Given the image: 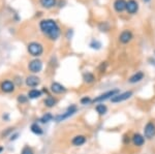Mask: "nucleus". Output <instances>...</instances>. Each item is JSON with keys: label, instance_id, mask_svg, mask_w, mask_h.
<instances>
[{"label": "nucleus", "instance_id": "1", "mask_svg": "<svg viewBox=\"0 0 155 154\" xmlns=\"http://www.w3.org/2000/svg\"><path fill=\"white\" fill-rule=\"evenodd\" d=\"M41 30L45 35H47L52 41H56L60 36V28L58 24L52 19L42 20L39 23Z\"/></svg>", "mask_w": 155, "mask_h": 154}, {"label": "nucleus", "instance_id": "2", "mask_svg": "<svg viewBox=\"0 0 155 154\" xmlns=\"http://www.w3.org/2000/svg\"><path fill=\"white\" fill-rule=\"evenodd\" d=\"M77 112H78V106L76 105H71V106H68V108H67V110L64 112V113L55 116L54 120L56 121V122H61V121H64L65 119H68L69 117L74 116Z\"/></svg>", "mask_w": 155, "mask_h": 154}, {"label": "nucleus", "instance_id": "3", "mask_svg": "<svg viewBox=\"0 0 155 154\" xmlns=\"http://www.w3.org/2000/svg\"><path fill=\"white\" fill-rule=\"evenodd\" d=\"M27 50H28L30 55L33 57H38L44 53V47H42L41 44L37 43V41L30 43L28 44V47H27Z\"/></svg>", "mask_w": 155, "mask_h": 154}, {"label": "nucleus", "instance_id": "4", "mask_svg": "<svg viewBox=\"0 0 155 154\" xmlns=\"http://www.w3.org/2000/svg\"><path fill=\"white\" fill-rule=\"evenodd\" d=\"M120 93V90L119 89H112V90H109L104 93H101L99 94L98 96H96L95 98L93 99V103H104V101L107 100V99H111L113 96H115L116 94Z\"/></svg>", "mask_w": 155, "mask_h": 154}, {"label": "nucleus", "instance_id": "5", "mask_svg": "<svg viewBox=\"0 0 155 154\" xmlns=\"http://www.w3.org/2000/svg\"><path fill=\"white\" fill-rule=\"evenodd\" d=\"M144 136L147 140H152L155 138V123L152 121L147 122V124L144 127Z\"/></svg>", "mask_w": 155, "mask_h": 154}, {"label": "nucleus", "instance_id": "6", "mask_svg": "<svg viewBox=\"0 0 155 154\" xmlns=\"http://www.w3.org/2000/svg\"><path fill=\"white\" fill-rule=\"evenodd\" d=\"M132 94H134V92H132L131 90L125 91V92H122V93H118V94H116V95L113 96V97L111 98V101L113 103H122V101H125V100H127V99L130 98L132 96Z\"/></svg>", "mask_w": 155, "mask_h": 154}, {"label": "nucleus", "instance_id": "7", "mask_svg": "<svg viewBox=\"0 0 155 154\" xmlns=\"http://www.w3.org/2000/svg\"><path fill=\"white\" fill-rule=\"evenodd\" d=\"M28 68H29V70L33 74L41 73L42 69V62L39 60V59H34V60L29 62Z\"/></svg>", "mask_w": 155, "mask_h": 154}, {"label": "nucleus", "instance_id": "8", "mask_svg": "<svg viewBox=\"0 0 155 154\" xmlns=\"http://www.w3.org/2000/svg\"><path fill=\"white\" fill-rule=\"evenodd\" d=\"M0 88L3 92L5 93H11V92H14L15 90V84L12 83V81L9 80H5L3 82H1L0 84Z\"/></svg>", "mask_w": 155, "mask_h": 154}, {"label": "nucleus", "instance_id": "9", "mask_svg": "<svg viewBox=\"0 0 155 154\" xmlns=\"http://www.w3.org/2000/svg\"><path fill=\"white\" fill-rule=\"evenodd\" d=\"M145 141H146V139H145L144 135H141V133H134L131 138L132 144H134V146H137V147H142L145 144Z\"/></svg>", "mask_w": 155, "mask_h": 154}, {"label": "nucleus", "instance_id": "10", "mask_svg": "<svg viewBox=\"0 0 155 154\" xmlns=\"http://www.w3.org/2000/svg\"><path fill=\"white\" fill-rule=\"evenodd\" d=\"M131 39H132V33H131V31H129V30L122 31L119 35V41L121 44H128Z\"/></svg>", "mask_w": 155, "mask_h": 154}, {"label": "nucleus", "instance_id": "11", "mask_svg": "<svg viewBox=\"0 0 155 154\" xmlns=\"http://www.w3.org/2000/svg\"><path fill=\"white\" fill-rule=\"evenodd\" d=\"M51 91L55 94H61L64 93L66 91V88L63 85H61L60 83H57V82H53L51 84V87H50Z\"/></svg>", "mask_w": 155, "mask_h": 154}, {"label": "nucleus", "instance_id": "12", "mask_svg": "<svg viewBox=\"0 0 155 154\" xmlns=\"http://www.w3.org/2000/svg\"><path fill=\"white\" fill-rule=\"evenodd\" d=\"M139 9V3L136 1V0H128L126 3V11L128 14H136Z\"/></svg>", "mask_w": 155, "mask_h": 154}, {"label": "nucleus", "instance_id": "13", "mask_svg": "<svg viewBox=\"0 0 155 154\" xmlns=\"http://www.w3.org/2000/svg\"><path fill=\"white\" fill-rule=\"evenodd\" d=\"M25 83H26V85L28 87H36L41 83V79L36 76H29L26 78Z\"/></svg>", "mask_w": 155, "mask_h": 154}, {"label": "nucleus", "instance_id": "14", "mask_svg": "<svg viewBox=\"0 0 155 154\" xmlns=\"http://www.w3.org/2000/svg\"><path fill=\"white\" fill-rule=\"evenodd\" d=\"M87 139L86 136H83V135H78V136H74L71 140V144L76 147H79V146H82L86 143Z\"/></svg>", "mask_w": 155, "mask_h": 154}, {"label": "nucleus", "instance_id": "15", "mask_svg": "<svg viewBox=\"0 0 155 154\" xmlns=\"http://www.w3.org/2000/svg\"><path fill=\"white\" fill-rule=\"evenodd\" d=\"M145 74L143 71H137L136 74H134L130 78L128 79V83L130 84H137L139 83V82H141L142 80L144 79Z\"/></svg>", "mask_w": 155, "mask_h": 154}, {"label": "nucleus", "instance_id": "16", "mask_svg": "<svg viewBox=\"0 0 155 154\" xmlns=\"http://www.w3.org/2000/svg\"><path fill=\"white\" fill-rule=\"evenodd\" d=\"M126 3L125 0H116L114 2V8L117 12H122L126 9Z\"/></svg>", "mask_w": 155, "mask_h": 154}, {"label": "nucleus", "instance_id": "17", "mask_svg": "<svg viewBox=\"0 0 155 154\" xmlns=\"http://www.w3.org/2000/svg\"><path fill=\"white\" fill-rule=\"evenodd\" d=\"M95 111H96V113L98 114V115L104 116V115H106L107 112V106L104 105V103H97V105L95 106Z\"/></svg>", "mask_w": 155, "mask_h": 154}, {"label": "nucleus", "instance_id": "18", "mask_svg": "<svg viewBox=\"0 0 155 154\" xmlns=\"http://www.w3.org/2000/svg\"><path fill=\"white\" fill-rule=\"evenodd\" d=\"M41 6L45 8H52L56 5V0H39Z\"/></svg>", "mask_w": 155, "mask_h": 154}, {"label": "nucleus", "instance_id": "19", "mask_svg": "<svg viewBox=\"0 0 155 154\" xmlns=\"http://www.w3.org/2000/svg\"><path fill=\"white\" fill-rule=\"evenodd\" d=\"M45 106H48V108H53L57 105V99L53 97V96H48L46 99H45Z\"/></svg>", "mask_w": 155, "mask_h": 154}, {"label": "nucleus", "instance_id": "20", "mask_svg": "<svg viewBox=\"0 0 155 154\" xmlns=\"http://www.w3.org/2000/svg\"><path fill=\"white\" fill-rule=\"evenodd\" d=\"M83 80L85 83L91 84V83H93V82H95V76L92 73H85L83 74Z\"/></svg>", "mask_w": 155, "mask_h": 154}, {"label": "nucleus", "instance_id": "21", "mask_svg": "<svg viewBox=\"0 0 155 154\" xmlns=\"http://www.w3.org/2000/svg\"><path fill=\"white\" fill-rule=\"evenodd\" d=\"M30 129H31V131L34 133V135H37V136H41V135L44 133V130H42V128L37 123L31 124V127H30Z\"/></svg>", "mask_w": 155, "mask_h": 154}, {"label": "nucleus", "instance_id": "22", "mask_svg": "<svg viewBox=\"0 0 155 154\" xmlns=\"http://www.w3.org/2000/svg\"><path fill=\"white\" fill-rule=\"evenodd\" d=\"M28 98H31V99H35V98H38L41 96V90H37V89H31V90L28 92Z\"/></svg>", "mask_w": 155, "mask_h": 154}, {"label": "nucleus", "instance_id": "23", "mask_svg": "<svg viewBox=\"0 0 155 154\" xmlns=\"http://www.w3.org/2000/svg\"><path fill=\"white\" fill-rule=\"evenodd\" d=\"M54 119V116L52 115L51 113H46L45 115H42L41 119H39V121H41V123H49L50 121H52Z\"/></svg>", "mask_w": 155, "mask_h": 154}, {"label": "nucleus", "instance_id": "24", "mask_svg": "<svg viewBox=\"0 0 155 154\" xmlns=\"http://www.w3.org/2000/svg\"><path fill=\"white\" fill-rule=\"evenodd\" d=\"M93 103V99H92L90 96H84V97L81 98V103L83 106H89Z\"/></svg>", "mask_w": 155, "mask_h": 154}, {"label": "nucleus", "instance_id": "25", "mask_svg": "<svg viewBox=\"0 0 155 154\" xmlns=\"http://www.w3.org/2000/svg\"><path fill=\"white\" fill-rule=\"evenodd\" d=\"M90 47H91L92 49H95V50H98V49H101V44L99 43L98 41H92L91 43H90Z\"/></svg>", "mask_w": 155, "mask_h": 154}, {"label": "nucleus", "instance_id": "26", "mask_svg": "<svg viewBox=\"0 0 155 154\" xmlns=\"http://www.w3.org/2000/svg\"><path fill=\"white\" fill-rule=\"evenodd\" d=\"M21 154H34V153H33V150H32L29 146H25V147L22 149Z\"/></svg>", "mask_w": 155, "mask_h": 154}, {"label": "nucleus", "instance_id": "27", "mask_svg": "<svg viewBox=\"0 0 155 154\" xmlns=\"http://www.w3.org/2000/svg\"><path fill=\"white\" fill-rule=\"evenodd\" d=\"M28 100V96H25V95H19L18 97V101L21 103H25L26 101Z\"/></svg>", "mask_w": 155, "mask_h": 154}, {"label": "nucleus", "instance_id": "28", "mask_svg": "<svg viewBox=\"0 0 155 154\" xmlns=\"http://www.w3.org/2000/svg\"><path fill=\"white\" fill-rule=\"evenodd\" d=\"M143 1H144V2H146V3H148V2H150L151 0H143Z\"/></svg>", "mask_w": 155, "mask_h": 154}, {"label": "nucleus", "instance_id": "29", "mask_svg": "<svg viewBox=\"0 0 155 154\" xmlns=\"http://www.w3.org/2000/svg\"><path fill=\"white\" fill-rule=\"evenodd\" d=\"M1 151H2V147H0V152H1Z\"/></svg>", "mask_w": 155, "mask_h": 154}]
</instances>
